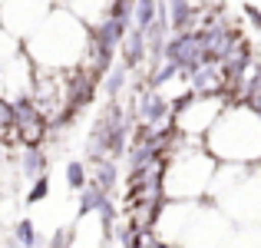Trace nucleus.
I'll list each match as a JSON object with an SVG mask.
<instances>
[{"instance_id":"4468645a","label":"nucleus","mask_w":261,"mask_h":248,"mask_svg":"<svg viewBox=\"0 0 261 248\" xmlns=\"http://www.w3.org/2000/svg\"><path fill=\"white\" fill-rule=\"evenodd\" d=\"M155 13H159V0H133L129 4V20H133V27H149L155 20Z\"/></svg>"},{"instance_id":"2eb2a0df","label":"nucleus","mask_w":261,"mask_h":248,"mask_svg":"<svg viewBox=\"0 0 261 248\" xmlns=\"http://www.w3.org/2000/svg\"><path fill=\"white\" fill-rule=\"evenodd\" d=\"M13 242H20V245H37V242H40L33 218H20V222L13 225Z\"/></svg>"},{"instance_id":"dca6fc26","label":"nucleus","mask_w":261,"mask_h":248,"mask_svg":"<svg viewBox=\"0 0 261 248\" xmlns=\"http://www.w3.org/2000/svg\"><path fill=\"white\" fill-rule=\"evenodd\" d=\"M46 195H50V172L33 176L30 179V192H27V202H43Z\"/></svg>"},{"instance_id":"ddd939ff","label":"nucleus","mask_w":261,"mask_h":248,"mask_svg":"<svg viewBox=\"0 0 261 248\" xmlns=\"http://www.w3.org/2000/svg\"><path fill=\"white\" fill-rule=\"evenodd\" d=\"M46 165H50V159H46V153H43L40 146H23V156H20V169H23V176H27V179L50 172Z\"/></svg>"},{"instance_id":"f8f14e48","label":"nucleus","mask_w":261,"mask_h":248,"mask_svg":"<svg viewBox=\"0 0 261 248\" xmlns=\"http://www.w3.org/2000/svg\"><path fill=\"white\" fill-rule=\"evenodd\" d=\"M116 179H119V165H116V159H109V156L96 159V169H93V176H89V185H96L99 192H113Z\"/></svg>"},{"instance_id":"9b49d317","label":"nucleus","mask_w":261,"mask_h":248,"mask_svg":"<svg viewBox=\"0 0 261 248\" xmlns=\"http://www.w3.org/2000/svg\"><path fill=\"white\" fill-rule=\"evenodd\" d=\"M119 53H122V66H126V70H136V66H142V63L149 60L146 33H142L139 27L126 30V37H122V43H119Z\"/></svg>"},{"instance_id":"20e7f679","label":"nucleus","mask_w":261,"mask_h":248,"mask_svg":"<svg viewBox=\"0 0 261 248\" xmlns=\"http://www.w3.org/2000/svg\"><path fill=\"white\" fill-rule=\"evenodd\" d=\"M129 136H133V113H126L122 103H109L106 113L93 122V133H89V142H86V156L89 159H119L129 146Z\"/></svg>"},{"instance_id":"aec40b11","label":"nucleus","mask_w":261,"mask_h":248,"mask_svg":"<svg viewBox=\"0 0 261 248\" xmlns=\"http://www.w3.org/2000/svg\"><path fill=\"white\" fill-rule=\"evenodd\" d=\"M245 13H248V20L261 30V10H258V7H251V4H248V7H245Z\"/></svg>"},{"instance_id":"6ab92c4d","label":"nucleus","mask_w":261,"mask_h":248,"mask_svg":"<svg viewBox=\"0 0 261 248\" xmlns=\"http://www.w3.org/2000/svg\"><path fill=\"white\" fill-rule=\"evenodd\" d=\"M7 126H10V103L0 96V142H7Z\"/></svg>"},{"instance_id":"9d476101","label":"nucleus","mask_w":261,"mask_h":248,"mask_svg":"<svg viewBox=\"0 0 261 248\" xmlns=\"http://www.w3.org/2000/svg\"><path fill=\"white\" fill-rule=\"evenodd\" d=\"M162 10H166L169 33L195 30V23H198V4H192V0H162Z\"/></svg>"},{"instance_id":"39448f33","label":"nucleus","mask_w":261,"mask_h":248,"mask_svg":"<svg viewBox=\"0 0 261 248\" xmlns=\"http://www.w3.org/2000/svg\"><path fill=\"white\" fill-rule=\"evenodd\" d=\"M215 205L238 225H258L261 222V162L251 165L225 195L215 199Z\"/></svg>"},{"instance_id":"423d86ee","label":"nucleus","mask_w":261,"mask_h":248,"mask_svg":"<svg viewBox=\"0 0 261 248\" xmlns=\"http://www.w3.org/2000/svg\"><path fill=\"white\" fill-rule=\"evenodd\" d=\"M225 103H228V96H222V93H189V96H182L172 106V129L202 139L205 129L215 122V116L222 113Z\"/></svg>"},{"instance_id":"1a4fd4ad","label":"nucleus","mask_w":261,"mask_h":248,"mask_svg":"<svg viewBox=\"0 0 261 248\" xmlns=\"http://www.w3.org/2000/svg\"><path fill=\"white\" fill-rule=\"evenodd\" d=\"M162 57L172 60L175 66H182L185 73L195 70V66L205 60L202 33H198V30H182V33H172V37H166V43H162Z\"/></svg>"},{"instance_id":"7ed1b4c3","label":"nucleus","mask_w":261,"mask_h":248,"mask_svg":"<svg viewBox=\"0 0 261 248\" xmlns=\"http://www.w3.org/2000/svg\"><path fill=\"white\" fill-rule=\"evenodd\" d=\"M215 165L218 159L202 146L198 136H185L162 162V199H205Z\"/></svg>"},{"instance_id":"f257e3e1","label":"nucleus","mask_w":261,"mask_h":248,"mask_svg":"<svg viewBox=\"0 0 261 248\" xmlns=\"http://www.w3.org/2000/svg\"><path fill=\"white\" fill-rule=\"evenodd\" d=\"M23 53L33 60V66L43 70H76L89 50V27L70 7L57 4L46 10L40 27L30 37L20 40Z\"/></svg>"},{"instance_id":"0eeeda50","label":"nucleus","mask_w":261,"mask_h":248,"mask_svg":"<svg viewBox=\"0 0 261 248\" xmlns=\"http://www.w3.org/2000/svg\"><path fill=\"white\" fill-rule=\"evenodd\" d=\"M53 0H0V30L23 40L40 27Z\"/></svg>"},{"instance_id":"a211bd4d","label":"nucleus","mask_w":261,"mask_h":248,"mask_svg":"<svg viewBox=\"0 0 261 248\" xmlns=\"http://www.w3.org/2000/svg\"><path fill=\"white\" fill-rule=\"evenodd\" d=\"M126 73H129V70H126L122 63H116L113 70H109V77L102 73V77H106V93H109V96H116V93L122 89V83H126Z\"/></svg>"},{"instance_id":"6e6552de","label":"nucleus","mask_w":261,"mask_h":248,"mask_svg":"<svg viewBox=\"0 0 261 248\" xmlns=\"http://www.w3.org/2000/svg\"><path fill=\"white\" fill-rule=\"evenodd\" d=\"M33 60L23 53V46H20L13 57H7L4 63H0V96H4L7 103L13 100H23V96H30V86H33Z\"/></svg>"},{"instance_id":"f3484780","label":"nucleus","mask_w":261,"mask_h":248,"mask_svg":"<svg viewBox=\"0 0 261 248\" xmlns=\"http://www.w3.org/2000/svg\"><path fill=\"white\" fill-rule=\"evenodd\" d=\"M66 182H70V189H83V185L89 182V172H86V165L83 162H70L66 165Z\"/></svg>"},{"instance_id":"f03ea898","label":"nucleus","mask_w":261,"mask_h":248,"mask_svg":"<svg viewBox=\"0 0 261 248\" xmlns=\"http://www.w3.org/2000/svg\"><path fill=\"white\" fill-rule=\"evenodd\" d=\"M202 146L218 162H261V113L245 100H228L202 136Z\"/></svg>"}]
</instances>
